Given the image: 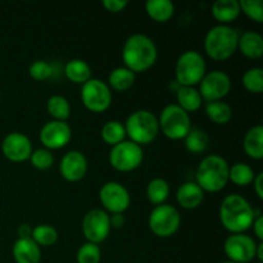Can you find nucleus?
<instances>
[{"label": "nucleus", "mask_w": 263, "mask_h": 263, "mask_svg": "<svg viewBox=\"0 0 263 263\" xmlns=\"http://www.w3.org/2000/svg\"><path fill=\"white\" fill-rule=\"evenodd\" d=\"M46 109L54 121L67 122V120L71 117V104L68 99L62 95H51L46 102Z\"/></svg>", "instance_id": "obj_29"}, {"label": "nucleus", "mask_w": 263, "mask_h": 263, "mask_svg": "<svg viewBox=\"0 0 263 263\" xmlns=\"http://www.w3.org/2000/svg\"><path fill=\"white\" fill-rule=\"evenodd\" d=\"M254 176H256L254 170L243 162L233 164L229 170V181L235 184L236 186H248L253 182Z\"/></svg>", "instance_id": "obj_31"}, {"label": "nucleus", "mask_w": 263, "mask_h": 263, "mask_svg": "<svg viewBox=\"0 0 263 263\" xmlns=\"http://www.w3.org/2000/svg\"><path fill=\"white\" fill-rule=\"evenodd\" d=\"M59 234L54 226L48 223H41V225L32 228L31 239L37 244L39 247H51L58 241Z\"/></svg>", "instance_id": "obj_33"}, {"label": "nucleus", "mask_w": 263, "mask_h": 263, "mask_svg": "<svg viewBox=\"0 0 263 263\" xmlns=\"http://www.w3.org/2000/svg\"><path fill=\"white\" fill-rule=\"evenodd\" d=\"M109 215L102 208H92L82 218V234L86 241L99 246L109 236Z\"/></svg>", "instance_id": "obj_12"}, {"label": "nucleus", "mask_w": 263, "mask_h": 263, "mask_svg": "<svg viewBox=\"0 0 263 263\" xmlns=\"http://www.w3.org/2000/svg\"><path fill=\"white\" fill-rule=\"evenodd\" d=\"M99 200L108 215L115 213H125L131 203V197L128 190L121 182L108 181L102 185L99 190Z\"/></svg>", "instance_id": "obj_11"}, {"label": "nucleus", "mask_w": 263, "mask_h": 263, "mask_svg": "<svg viewBox=\"0 0 263 263\" xmlns=\"http://www.w3.org/2000/svg\"><path fill=\"white\" fill-rule=\"evenodd\" d=\"M109 223L110 229H121L125 226L126 218L123 213H115V215H109Z\"/></svg>", "instance_id": "obj_41"}, {"label": "nucleus", "mask_w": 263, "mask_h": 263, "mask_svg": "<svg viewBox=\"0 0 263 263\" xmlns=\"http://www.w3.org/2000/svg\"><path fill=\"white\" fill-rule=\"evenodd\" d=\"M81 102L90 112L103 113L112 104V90L107 82L99 79H90L81 87Z\"/></svg>", "instance_id": "obj_10"}, {"label": "nucleus", "mask_w": 263, "mask_h": 263, "mask_svg": "<svg viewBox=\"0 0 263 263\" xmlns=\"http://www.w3.org/2000/svg\"><path fill=\"white\" fill-rule=\"evenodd\" d=\"M170 184L164 179H161V177H156V179L151 180L146 185L145 195L146 199L157 207V205H161L166 203V200L168 199L170 197Z\"/></svg>", "instance_id": "obj_27"}, {"label": "nucleus", "mask_w": 263, "mask_h": 263, "mask_svg": "<svg viewBox=\"0 0 263 263\" xmlns=\"http://www.w3.org/2000/svg\"><path fill=\"white\" fill-rule=\"evenodd\" d=\"M136 81V74L126 67H117L108 76L107 85L110 90L123 92L130 90Z\"/></svg>", "instance_id": "obj_26"}, {"label": "nucleus", "mask_w": 263, "mask_h": 263, "mask_svg": "<svg viewBox=\"0 0 263 263\" xmlns=\"http://www.w3.org/2000/svg\"><path fill=\"white\" fill-rule=\"evenodd\" d=\"M180 225H181V216L179 210L171 204L164 203L157 205L149 213V230L158 238H171L177 233Z\"/></svg>", "instance_id": "obj_8"}, {"label": "nucleus", "mask_w": 263, "mask_h": 263, "mask_svg": "<svg viewBox=\"0 0 263 263\" xmlns=\"http://www.w3.org/2000/svg\"><path fill=\"white\" fill-rule=\"evenodd\" d=\"M230 164L218 154L205 156L198 164L195 172V182L204 193H218L226 187L229 182Z\"/></svg>", "instance_id": "obj_3"}, {"label": "nucleus", "mask_w": 263, "mask_h": 263, "mask_svg": "<svg viewBox=\"0 0 263 263\" xmlns=\"http://www.w3.org/2000/svg\"><path fill=\"white\" fill-rule=\"evenodd\" d=\"M253 187H254V193L258 197V199H263V172H258L256 174L253 180Z\"/></svg>", "instance_id": "obj_42"}, {"label": "nucleus", "mask_w": 263, "mask_h": 263, "mask_svg": "<svg viewBox=\"0 0 263 263\" xmlns=\"http://www.w3.org/2000/svg\"><path fill=\"white\" fill-rule=\"evenodd\" d=\"M100 136H102V140L109 146L117 145V144L122 143L126 138L125 125L116 120L108 121L103 125Z\"/></svg>", "instance_id": "obj_30"}, {"label": "nucleus", "mask_w": 263, "mask_h": 263, "mask_svg": "<svg viewBox=\"0 0 263 263\" xmlns=\"http://www.w3.org/2000/svg\"><path fill=\"white\" fill-rule=\"evenodd\" d=\"M231 90V80L226 72L216 69V71L207 72L202 81L199 82L200 97L207 103L223 100L229 95Z\"/></svg>", "instance_id": "obj_13"}, {"label": "nucleus", "mask_w": 263, "mask_h": 263, "mask_svg": "<svg viewBox=\"0 0 263 263\" xmlns=\"http://www.w3.org/2000/svg\"><path fill=\"white\" fill-rule=\"evenodd\" d=\"M28 74L35 81H45L53 76V67L50 63L43 59L32 62L28 67Z\"/></svg>", "instance_id": "obj_38"}, {"label": "nucleus", "mask_w": 263, "mask_h": 263, "mask_svg": "<svg viewBox=\"0 0 263 263\" xmlns=\"http://www.w3.org/2000/svg\"><path fill=\"white\" fill-rule=\"evenodd\" d=\"M239 35L238 30L231 26H213L205 33L204 51L213 61H228L238 50Z\"/></svg>", "instance_id": "obj_4"}, {"label": "nucleus", "mask_w": 263, "mask_h": 263, "mask_svg": "<svg viewBox=\"0 0 263 263\" xmlns=\"http://www.w3.org/2000/svg\"><path fill=\"white\" fill-rule=\"evenodd\" d=\"M123 125L126 136L141 148L143 145L153 143L159 134L158 117L148 109H138L133 112Z\"/></svg>", "instance_id": "obj_5"}, {"label": "nucleus", "mask_w": 263, "mask_h": 263, "mask_svg": "<svg viewBox=\"0 0 263 263\" xmlns=\"http://www.w3.org/2000/svg\"><path fill=\"white\" fill-rule=\"evenodd\" d=\"M252 228H253L254 236L258 239V241H263V216L262 215L256 216L253 223H252Z\"/></svg>", "instance_id": "obj_40"}, {"label": "nucleus", "mask_w": 263, "mask_h": 263, "mask_svg": "<svg viewBox=\"0 0 263 263\" xmlns=\"http://www.w3.org/2000/svg\"><path fill=\"white\" fill-rule=\"evenodd\" d=\"M103 7L109 13H121L127 8V0H103Z\"/></svg>", "instance_id": "obj_39"}, {"label": "nucleus", "mask_w": 263, "mask_h": 263, "mask_svg": "<svg viewBox=\"0 0 263 263\" xmlns=\"http://www.w3.org/2000/svg\"><path fill=\"white\" fill-rule=\"evenodd\" d=\"M176 200L184 210H195L202 205L204 200V192L195 181H186L177 189Z\"/></svg>", "instance_id": "obj_18"}, {"label": "nucleus", "mask_w": 263, "mask_h": 263, "mask_svg": "<svg viewBox=\"0 0 263 263\" xmlns=\"http://www.w3.org/2000/svg\"><path fill=\"white\" fill-rule=\"evenodd\" d=\"M256 258L263 263V241H258L256 248Z\"/></svg>", "instance_id": "obj_44"}, {"label": "nucleus", "mask_w": 263, "mask_h": 263, "mask_svg": "<svg viewBox=\"0 0 263 263\" xmlns=\"http://www.w3.org/2000/svg\"><path fill=\"white\" fill-rule=\"evenodd\" d=\"M211 13L218 25L230 26L241 13L239 0H216L212 4Z\"/></svg>", "instance_id": "obj_21"}, {"label": "nucleus", "mask_w": 263, "mask_h": 263, "mask_svg": "<svg viewBox=\"0 0 263 263\" xmlns=\"http://www.w3.org/2000/svg\"><path fill=\"white\" fill-rule=\"evenodd\" d=\"M158 50L154 41L144 33H134L126 39L122 48V62L134 73H143L156 64Z\"/></svg>", "instance_id": "obj_1"}, {"label": "nucleus", "mask_w": 263, "mask_h": 263, "mask_svg": "<svg viewBox=\"0 0 263 263\" xmlns=\"http://www.w3.org/2000/svg\"><path fill=\"white\" fill-rule=\"evenodd\" d=\"M144 161V151L140 145L130 140L112 146L109 152V163L116 171L131 172L141 166Z\"/></svg>", "instance_id": "obj_9"}, {"label": "nucleus", "mask_w": 263, "mask_h": 263, "mask_svg": "<svg viewBox=\"0 0 263 263\" xmlns=\"http://www.w3.org/2000/svg\"><path fill=\"white\" fill-rule=\"evenodd\" d=\"M176 104L186 113L197 112L202 107L203 99L198 89L192 86H180L176 92Z\"/></svg>", "instance_id": "obj_23"}, {"label": "nucleus", "mask_w": 263, "mask_h": 263, "mask_svg": "<svg viewBox=\"0 0 263 263\" xmlns=\"http://www.w3.org/2000/svg\"><path fill=\"white\" fill-rule=\"evenodd\" d=\"M243 149L247 156L252 159L263 158V127L261 125H256L249 128L243 139Z\"/></svg>", "instance_id": "obj_22"}, {"label": "nucleus", "mask_w": 263, "mask_h": 263, "mask_svg": "<svg viewBox=\"0 0 263 263\" xmlns=\"http://www.w3.org/2000/svg\"><path fill=\"white\" fill-rule=\"evenodd\" d=\"M28 161L31 162L33 168L39 170V171H45V170H49L53 167L54 156L48 149L39 148L36 151H32Z\"/></svg>", "instance_id": "obj_36"}, {"label": "nucleus", "mask_w": 263, "mask_h": 263, "mask_svg": "<svg viewBox=\"0 0 263 263\" xmlns=\"http://www.w3.org/2000/svg\"><path fill=\"white\" fill-rule=\"evenodd\" d=\"M17 234H18V238L20 239L31 238V234H32V228H31L28 223H22V225L18 226Z\"/></svg>", "instance_id": "obj_43"}, {"label": "nucleus", "mask_w": 263, "mask_h": 263, "mask_svg": "<svg viewBox=\"0 0 263 263\" xmlns=\"http://www.w3.org/2000/svg\"><path fill=\"white\" fill-rule=\"evenodd\" d=\"M220 263H235V262H231V261H225V262H220Z\"/></svg>", "instance_id": "obj_45"}, {"label": "nucleus", "mask_w": 263, "mask_h": 263, "mask_svg": "<svg viewBox=\"0 0 263 263\" xmlns=\"http://www.w3.org/2000/svg\"><path fill=\"white\" fill-rule=\"evenodd\" d=\"M77 263H100L102 261V251L99 246L86 241L79 248L76 254Z\"/></svg>", "instance_id": "obj_35"}, {"label": "nucleus", "mask_w": 263, "mask_h": 263, "mask_svg": "<svg viewBox=\"0 0 263 263\" xmlns=\"http://www.w3.org/2000/svg\"><path fill=\"white\" fill-rule=\"evenodd\" d=\"M205 115L216 125H228L233 118V109L223 100L210 102L205 104Z\"/></svg>", "instance_id": "obj_28"}, {"label": "nucleus", "mask_w": 263, "mask_h": 263, "mask_svg": "<svg viewBox=\"0 0 263 263\" xmlns=\"http://www.w3.org/2000/svg\"><path fill=\"white\" fill-rule=\"evenodd\" d=\"M257 241L247 234H231L223 243V252L229 261L249 263L256 258Z\"/></svg>", "instance_id": "obj_14"}, {"label": "nucleus", "mask_w": 263, "mask_h": 263, "mask_svg": "<svg viewBox=\"0 0 263 263\" xmlns=\"http://www.w3.org/2000/svg\"><path fill=\"white\" fill-rule=\"evenodd\" d=\"M12 256L15 263H40L41 249L31 238H18L13 244Z\"/></svg>", "instance_id": "obj_19"}, {"label": "nucleus", "mask_w": 263, "mask_h": 263, "mask_svg": "<svg viewBox=\"0 0 263 263\" xmlns=\"http://www.w3.org/2000/svg\"><path fill=\"white\" fill-rule=\"evenodd\" d=\"M238 50L248 59H259L263 55V37L256 31H246L239 35Z\"/></svg>", "instance_id": "obj_20"}, {"label": "nucleus", "mask_w": 263, "mask_h": 263, "mask_svg": "<svg viewBox=\"0 0 263 263\" xmlns=\"http://www.w3.org/2000/svg\"><path fill=\"white\" fill-rule=\"evenodd\" d=\"M3 156L10 162L22 163L30 159L32 153V143L30 138L22 133H10L2 141Z\"/></svg>", "instance_id": "obj_16"}, {"label": "nucleus", "mask_w": 263, "mask_h": 263, "mask_svg": "<svg viewBox=\"0 0 263 263\" xmlns=\"http://www.w3.org/2000/svg\"><path fill=\"white\" fill-rule=\"evenodd\" d=\"M207 73V64L197 50H186L177 58L175 66V81L180 86L195 87Z\"/></svg>", "instance_id": "obj_6"}, {"label": "nucleus", "mask_w": 263, "mask_h": 263, "mask_svg": "<svg viewBox=\"0 0 263 263\" xmlns=\"http://www.w3.org/2000/svg\"><path fill=\"white\" fill-rule=\"evenodd\" d=\"M257 263H262V262H257Z\"/></svg>", "instance_id": "obj_46"}, {"label": "nucleus", "mask_w": 263, "mask_h": 263, "mask_svg": "<svg viewBox=\"0 0 263 263\" xmlns=\"http://www.w3.org/2000/svg\"><path fill=\"white\" fill-rule=\"evenodd\" d=\"M240 12L256 23L263 22V2L262 0H239Z\"/></svg>", "instance_id": "obj_37"}, {"label": "nucleus", "mask_w": 263, "mask_h": 263, "mask_svg": "<svg viewBox=\"0 0 263 263\" xmlns=\"http://www.w3.org/2000/svg\"><path fill=\"white\" fill-rule=\"evenodd\" d=\"M64 74L73 84L84 85L91 79V67L84 59H71L64 66Z\"/></svg>", "instance_id": "obj_25"}, {"label": "nucleus", "mask_w": 263, "mask_h": 263, "mask_svg": "<svg viewBox=\"0 0 263 263\" xmlns=\"http://www.w3.org/2000/svg\"><path fill=\"white\" fill-rule=\"evenodd\" d=\"M41 144L48 151H57L62 149L71 141L72 128L71 126L63 121H48L41 127L39 134Z\"/></svg>", "instance_id": "obj_15"}, {"label": "nucleus", "mask_w": 263, "mask_h": 263, "mask_svg": "<svg viewBox=\"0 0 263 263\" xmlns=\"http://www.w3.org/2000/svg\"><path fill=\"white\" fill-rule=\"evenodd\" d=\"M145 12L154 22L166 23L174 17L175 5L170 0H148L145 3Z\"/></svg>", "instance_id": "obj_24"}, {"label": "nucleus", "mask_w": 263, "mask_h": 263, "mask_svg": "<svg viewBox=\"0 0 263 263\" xmlns=\"http://www.w3.org/2000/svg\"><path fill=\"white\" fill-rule=\"evenodd\" d=\"M159 131L170 140H182L192 130V118L177 104H168L158 117Z\"/></svg>", "instance_id": "obj_7"}, {"label": "nucleus", "mask_w": 263, "mask_h": 263, "mask_svg": "<svg viewBox=\"0 0 263 263\" xmlns=\"http://www.w3.org/2000/svg\"><path fill=\"white\" fill-rule=\"evenodd\" d=\"M184 140L186 151L193 154L204 153L210 146V136L207 135L205 131L200 130V128L192 127V130Z\"/></svg>", "instance_id": "obj_32"}, {"label": "nucleus", "mask_w": 263, "mask_h": 263, "mask_svg": "<svg viewBox=\"0 0 263 263\" xmlns=\"http://www.w3.org/2000/svg\"><path fill=\"white\" fill-rule=\"evenodd\" d=\"M218 216L223 228L231 234H244L252 228L256 212L240 194H229L222 199Z\"/></svg>", "instance_id": "obj_2"}, {"label": "nucleus", "mask_w": 263, "mask_h": 263, "mask_svg": "<svg viewBox=\"0 0 263 263\" xmlns=\"http://www.w3.org/2000/svg\"><path fill=\"white\" fill-rule=\"evenodd\" d=\"M244 89L253 94H261L263 91V69L261 67H252L244 72L241 77Z\"/></svg>", "instance_id": "obj_34"}, {"label": "nucleus", "mask_w": 263, "mask_h": 263, "mask_svg": "<svg viewBox=\"0 0 263 263\" xmlns=\"http://www.w3.org/2000/svg\"><path fill=\"white\" fill-rule=\"evenodd\" d=\"M87 170L89 163L86 156L80 151L67 152L59 162V172L68 182L81 181L86 176Z\"/></svg>", "instance_id": "obj_17"}]
</instances>
